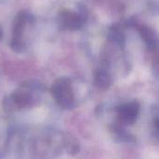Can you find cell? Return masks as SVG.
<instances>
[{
    "label": "cell",
    "mask_w": 159,
    "mask_h": 159,
    "mask_svg": "<svg viewBox=\"0 0 159 159\" xmlns=\"http://www.w3.org/2000/svg\"><path fill=\"white\" fill-rule=\"evenodd\" d=\"M35 26V17L28 10L19 11L13 20L9 45L16 52L24 51L30 44Z\"/></svg>",
    "instance_id": "cell-1"
},
{
    "label": "cell",
    "mask_w": 159,
    "mask_h": 159,
    "mask_svg": "<svg viewBox=\"0 0 159 159\" xmlns=\"http://www.w3.org/2000/svg\"><path fill=\"white\" fill-rule=\"evenodd\" d=\"M89 18V13L84 6H77L75 8H62L57 16V24L63 31H78L82 29Z\"/></svg>",
    "instance_id": "cell-2"
},
{
    "label": "cell",
    "mask_w": 159,
    "mask_h": 159,
    "mask_svg": "<svg viewBox=\"0 0 159 159\" xmlns=\"http://www.w3.org/2000/svg\"><path fill=\"white\" fill-rule=\"evenodd\" d=\"M136 27L138 29L141 39L145 44L147 48L150 50H155L157 47V35L156 32L152 28L143 24L138 26L136 25Z\"/></svg>",
    "instance_id": "cell-3"
},
{
    "label": "cell",
    "mask_w": 159,
    "mask_h": 159,
    "mask_svg": "<svg viewBox=\"0 0 159 159\" xmlns=\"http://www.w3.org/2000/svg\"><path fill=\"white\" fill-rule=\"evenodd\" d=\"M108 39L116 46L122 48L126 41V34L123 26L118 23L112 25L108 31Z\"/></svg>",
    "instance_id": "cell-4"
},
{
    "label": "cell",
    "mask_w": 159,
    "mask_h": 159,
    "mask_svg": "<svg viewBox=\"0 0 159 159\" xmlns=\"http://www.w3.org/2000/svg\"><path fill=\"white\" fill-rule=\"evenodd\" d=\"M138 113V108L136 105H132V104H129L127 106H124L121 109V112L119 113V115L121 116V117L126 120L128 123L129 121H133L137 116Z\"/></svg>",
    "instance_id": "cell-5"
}]
</instances>
